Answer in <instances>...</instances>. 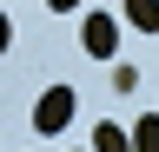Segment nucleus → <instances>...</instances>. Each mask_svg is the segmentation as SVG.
<instances>
[{"label":"nucleus","instance_id":"nucleus-6","mask_svg":"<svg viewBox=\"0 0 159 152\" xmlns=\"http://www.w3.org/2000/svg\"><path fill=\"white\" fill-rule=\"evenodd\" d=\"M113 93H139V66H126V60H113Z\"/></svg>","mask_w":159,"mask_h":152},{"label":"nucleus","instance_id":"nucleus-7","mask_svg":"<svg viewBox=\"0 0 159 152\" xmlns=\"http://www.w3.org/2000/svg\"><path fill=\"white\" fill-rule=\"evenodd\" d=\"M7 40H13V20H7V13H0V53H7Z\"/></svg>","mask_w":159,"mask_h":152},{"label":"nucleus","instance_id":"nucleus-5","mask_svg":"<svg viewBox=\"0 0 159 152\" xmlns=\"http://www.w3.org/2000/svg\"><path fill=\"white\" fill-rule=\"evenodd\" d=\"M133 152H159V112H146L133 126Z\"/></svg>","mask_w":159,"mask_h":152},{"label":"nucleus","instance_id":"nucleus-4","mask_svg":"<svg viewBox=\"0 0 159 152\" xmlns=\"http://www.w3.org/2000/svg\"><path fill=\"white\" fill-rule=\"evenodd\" d=\"M119 13H126V20H133L139 33H159V0H126Z\"/></svg>","mask_w":159,"mask_h":152},{"label":"nucleus","instance_id":"nucleus-1","mask_svg":"<svg viewBox=\"0 0 159 152\" xmlns=\"http://www.w3.org/2000/svg\"><path fill=\"white\" fill-rule=\"evenodd\" d=\"M66 126H73V86H47L33 99V132L40 139H60Z\"/></svg>","mask_w":159,"mask_h":152},{"label":"nucleus","instance_id":"nucleus-2","mask_svg":"<svg viewBox=\"0 0 159 152\" xmlns=\"http://www.w3.org/2000/svg\"><path fill=\"white\" fill-rule=\"evenodd\" d=\"M80 46H86L93 60H119V20H113V13H86V27H80Z\"/></svg>","mask_w":159,"mask_h":152},{"label":"nucleus","instance_id":"nucleus-3","mask_svg":"<svg viewBox=\"0 0 159 152\" xmlns=\"http://www.w3.org/2000/svg\"><path fill=\"white\" fill-rule=\"evenodd\" d=\"M93 152H133V132L113 126V119H99V126H93Z\"/></svg>","mask_w":159,"mask_h":152},{"label":"nucleus","instance_id":"nucleus-8","mask_svg":"<svg viewBox=\"0 0 159 152\" xmlns=\"http://www.w3.org/2000/svg\"><path fill=\"white\" fill-rule=\"evenodd\" d=\"M47 7H53V13H73V7H80V0H47Z\"/></svg>","mask_w":159,"mask_h":152}]
</instances>
